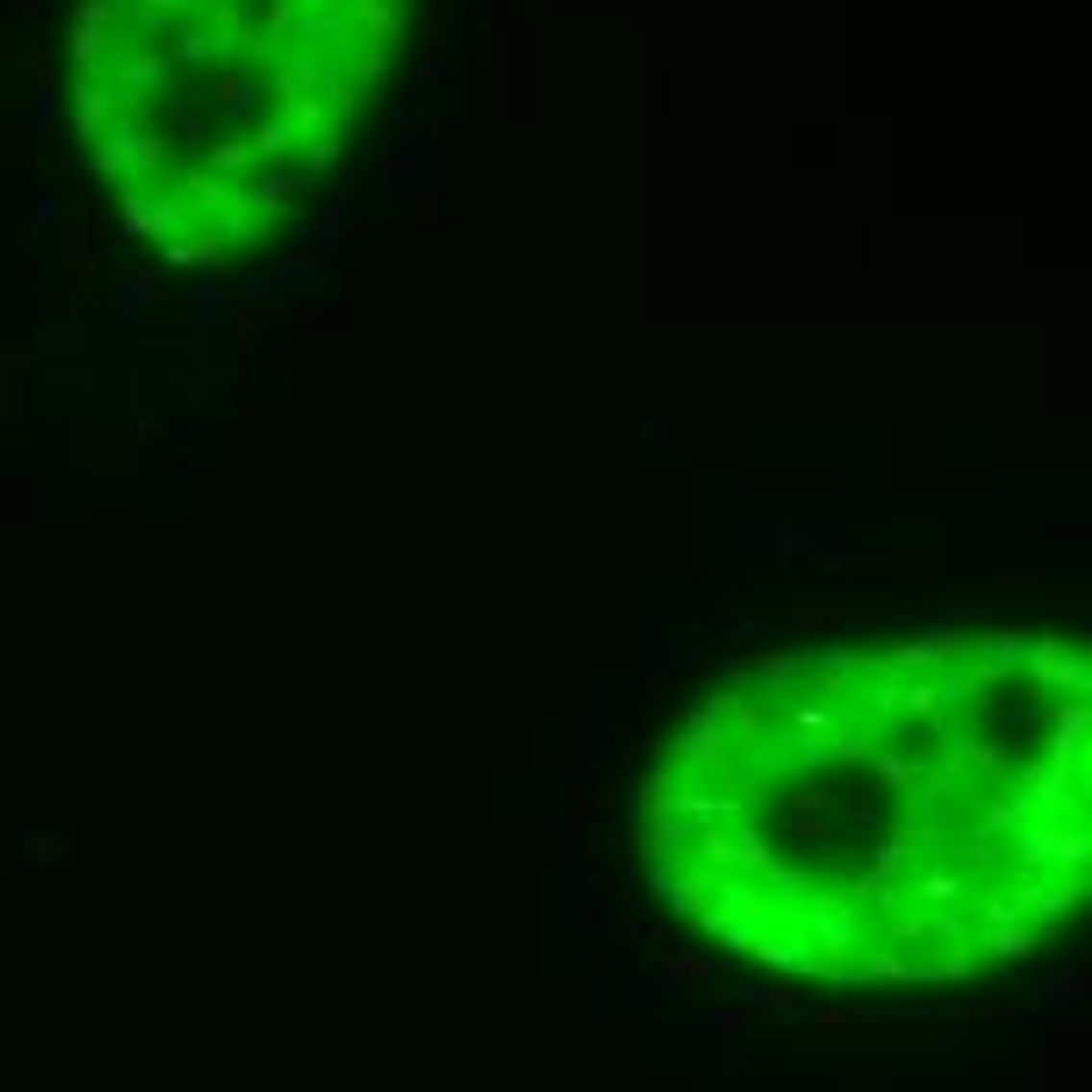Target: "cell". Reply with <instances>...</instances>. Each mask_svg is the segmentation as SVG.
I'll return each instance as SVG.
<instances>
[{"label": "cell", "mask_w": 1092, "mask_h": 1092, "mask_svg": "<svg viewBox=\"0 0 1092 1092\" xmlns=\"http://www.w3.org/2000/svg\"><path fill=\"white\" fill-rule=\"evenodd\" d=\"M1080 640L1036 622H935L741 659L672 747L653 804L666 854L704 866L691 892L848 816L791 860L804 873L759 917L773 930L816 910L791 967H923L960 960L967 935L917 854L973 917L1011 923L1024 942L1017 917L1036 905V866L1049 854L1080 860Z\"/></svg>", "instance_id": "6da1fadb"}]
</instances>
